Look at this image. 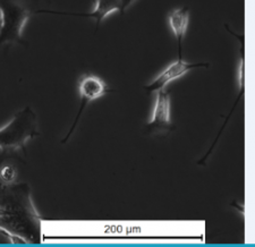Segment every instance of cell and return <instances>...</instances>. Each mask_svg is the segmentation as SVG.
Listing matches in <instances>:
<instances>
[{
  "instance_id": "obj_1",
  "label": "cell",
  "mask_w": 255,
  "mask_h": 247,
  "mask_svg": "<svg viewBox=\"0 0 255 247\" xmlns=\"http://www.w3.org/2000/svg\"><path fill=\"white\" fill-rule=\"evenodd\" d=\"M0 233L10 241L41 242V218L33 205L27 184L0 183Z\"/></svg>"
},
{
  "instance_id": "obj_2",
  "label": "cell",
  "mask_w": 255,
  "mask_h": 247,
  "mask_svg": "<svg viewBox=\"0 0 255 247\" xmlns=\"http://www.w3.org/2000/svg\"><path fill=\"white\" fill-rule=\"evenodd\" d=\"M38 117L30 107H25L0 128V150L1 155L22 150L26 154L25 146L30 139L38 136Z\"/></svg>"
},
{
  "instance_id": "obj_3",
  "label": "cell",
  "mask_w": 255,
  "mask_h": 247,
  "mask_svg": "<svg viewBox=\"0 0 255 247\" xmlns=\"http://www.w3.org/2000/svg\"><path fill=\"white\" fill-rule=\"evenodd\" d=\"M30 8L13 0H0V46L3 43H18L26 46L23 31L31 18Z\"/></svg>"
},
{
  "instance_id": "obj_4",
  "label": "cell",
  "mask_w": 255,
  "mask_h": 247,
  "mask_svg": "<svg viewBox=\"0 0 255 247\" xmlns=\"http://www.w3.org/2000/svg\"><path fill=\"white\" fill-rule=\"evenodd\" d=\"M79 91L81 96V107L79 109V113L76 115L75 121H74L73 126L71 127V129H69L68 134L66 135V137L61 141V143H66L68 141V138L71 137V135L74 133V130H75V127L77 125V123H79V119L81 117V115L83 114L86 106L91 104L94 100H97V99H100L106 96L110 90L106 82L102 80L101 77L96 75H84L80 81Z\"/></svg>"
},
{
  "instance_id": "obj_5",
  "label": "cell",
  "mask_w": 255,
  "mask_h": 247,
  "mask_svg": "<svg viewBox=\"0 0 255 247\" xmlns=\"http://www.w3.org/2000/svg\"><path fill=\"white\" fill-rule=\"evenodd\" d=\"M155 102L151 119L145 125V129L150 134L166 133L174 129L171 123V101L169 93L163 90L155 92Z\"/></svg>"
},
{
  "instance_id": "obj_6",
  "label": "cell",
  "mask_w": 255,
  "mask_h": 247,
  "mask_svg": "<svg viewBox=\"0 0 255 247\" xmlns=\"http://www.w3.org/2000/svg\"><path fill=\"white\" fill-rule=\"evenodd\" d=\"M200 67H209L208 63H188L185 61L183 58H178L174 63H171L169 66H167L166 69L159 74L153 81L147 85L144 86V90L147 94L155 93L159 90H163L170 82L177 80L184 76L192 69L200 68Z\"/></svg>"
},
{
  "instance_id": "obj_7",
  "label": "cell",
  "mask_w": 255,
  "mask_h": 247,
  "mask_svg": "<svg viewBox=\"0 0 255 247\" xmlns=\"http://www.w3.org/2000/svg\"><path fill=\"white\" fill-rule=\"evenodd\" d=\"M136 0H94V8L91 13L89 14H76V16L82 17H90L96 20V30L98 31L100 24L104 19L113 13H121L124 15L126 10L133 5ZM68 15L75 16V13H68Z\"/></svg>"
},
{
  "instance_id": "obj_8",
  "label": "cell",
  "mask_w": 255,
  "mask_h": 247,
  "mask_svg": "<svg viewBox=\"0 0 255 247\" xmlns=\"http://www.w3.org/2000/svg\"><path fill=\"white\" fill-rule=\"evenodd\" d=\"M168 22L178 44V58H182V47L190 23V9L187 7L172 10L168 16Z\"/></svg>"
},
{
  "instance_id": "obj_9",
  "label": "cell",
  "mask_w": 255,
  "mask_h": 247,
  "mask_svg": "<svg viewBox=\"0 0 255 247\" xmlns=\"http://www.w3.org/2000/svg\"><path fill=\"white\" fill-rule=\"evenodd\" d=\"M16 179H17V170L13 166L7 164V166H3L0 169V180H1L2 184H14Z\"/></svg>"
},
{
  "instance_id": "obj_10",
  "label": "cell",
  "mask_w": 255,
  "mask_h": 247,
  "mask_svg": "<svg viewBox=\"0 0 255 247\" xmlns=\"http://www.w3.org/2000/svg\"><path fill=\"white\" fill-rule=\"evenodd\" d=\"M3 215V210H2V208L0 207V217H1Z\"/></svg>"
}]
</instances>
